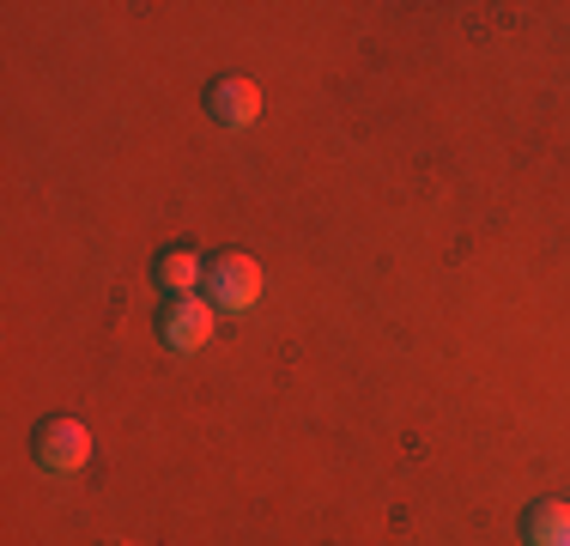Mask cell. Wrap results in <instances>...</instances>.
<instances>
[{
  "mask_svg": "<svg viewBox=\"0 0 570 546\" xmlns=\"http://www.w3.org/2000/svg\"><path fill=\"white\" fill-rule=\"evenodd\" d=\"M200 280H207V267H200L195 250H165V262H158V285H165L170 298H195Z\"/></svg>",
  "mask_w": 570,
  "mask_h": 546,
  "instance_id": "obj_6",
  "label": "cell"
},
{
  "mask_svg": "<svg viewBox=\"0 0 570 546\" xmlns=\"http://www.w3.org/2000/svg\"><path fill=\"white\" fill-rule=\"evenodd\" d=\"M522 535H528V546H570V504H559V498L534 504Z\"/></svg>",
  "mask_w": 570,
  "mask_h": 546,
  "instance_id": "obj_5",
  "label": "cell"
},
{
  "mask_svg": "<svg viewBox=\"0 0 570 546\" xmlns=\"http://www.w3.org/2000/svg\"><path fill=\"white\" fill-rule=\"evenodd\" d=\"M207 109H213V121H225V128H249V121L262 116V86L243 79V74H230L207 91Z\"/></svg>",
  "mask_w": 570,
  "mask_h": 546,
  "instance_id": "obj_4",
  "label": "cell"
},
{
  "mask_svg": "<svg viewBox=\"0 0 570 546\" xmlns=\"http://www.w3.org/2000/svg\"><path fill=\"white\" fill-rule=\"evenodd\" d=\"M207 292H213V304H225V310H255L262 304V267H255V255H219V262L207 267Z\"/></svg>",
  "mask_w": 570,
  "mask_h": 546,
  "instance_id": "obj_3",
  "label": "cell"
},
{
  "mask_svg": "<svg viewBox=\"0 0 570 546\" xmlns=\"http://www.w3.org/2000/svg\"><path fill=\"white\" fill-rule=\"evenodd\" d=\"M31 456H37V468H49V474H73L91 461V431L79 426V419H43V426L31 431Z\"/></svg>",
  "mask_w": 570,
  "mask_h": 546,
  "instance_id": "obj_1",
  "label": "cell"
},
{
  "mask_svg": "<svg viewBox=\"0 0 570 546\" xmlns=\"http://www.w3.org/2000/svg\"><path fill=\"white\" fill-rule=\"evenodd\" d=\"M213 328H219L213 298H170L165 316H158V334H165L170 352H200L213 340Z\"/></svg>",
  "mask_w": 570,
  "mask_h": 546,
  "instance_id": "obj_2",
  "label": "cell"
}]
</instances>
